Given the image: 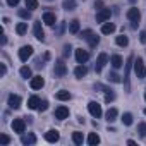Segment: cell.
<instances>
[{
	"mask_svg": "<svg viewBox=\"0 0 146 146\" xmlns=\"http://www.w3.org/2000/svg\"><path fill=\"white\" fill-rule=\"evenodd\" d=\"M134 72H136V76H137L139 79L146 78V65H144V62H143L141 57L134 58Z\"/></svg>",
	"mask_w": 146,
	"mask_h": 146,
	"instance_id": "6da1fadb",
	"label": "cell"
},
{
	"mask_svg": "<svg viewBox=\"0 0 146 146\" xmlns=\"http://www.w3.org/2000/svg\"><path fill=\"white\" fill-rule=\"evenodd\" d=\"M132 62H134V57L131 55V57L127 58V62L124 64V65H125V72H124V86H125V91H127V93H129V90H131V86H129V72H131Z\"/></svg>",
	"mask_w": 146,
	"mask_h": 146,
	"instance_id": "7a4b0ae2",
	"label": "cell"
},
{
	"mask_svg": "<svg viewBox=\"0 0 146 146\" xmlns=\"http://www.w3.org/2000/svg\"><path fill=\"white\" fill-rule=\"evenodd\" d=\"M53 74H55V78H64V76L67 74V65L64 64V60H57V62H55Z\"/></svg>",
	"mask_w": 146,
	"mask_h": 146,
	"instance_id": "3957f363",
	"label": "cell"
},
{
	"mask_svg": "<svg viewBox=\"0 0 146 146\" xmlns=\"http://www.w3.org/2000/svg\"><path fill=\"white\" fill-rule=\"evenodd\" d=\"M31 55H33V46H31V45H24V46L19 48V58H21L23 62H26Z\"/></svg>",
	"mask_w": 146,
	"mask_h": 146,
	"instance_id": "277c9868",
	"label": "cell"
},
{
	"mask_svg": "<svg viewBox=\"0 0 146 146\" xmlns=\"http://www.w3.org/2000/svg\"><path fill=\"white\" fill-rule=\"evenodd\" d=\"M88 110H90V113L93 115V117H102V105L98 103V102H90L88 103Z\"/></svg>",
	"mask_w": 146,
	"mask_h": 146,
	"instance_id": "5b68a950",
	"label": "cell"
},
{
	"mask_svg": "<svg viewBox=\"0 0 146 146\" xmlns=\"http://www.w3.org/2000/svg\"><path fill=\"white\" fill-rule=\"evenodd\" d=\"M108 60H110V58H108L107 53H100L98 58H96V64H95V70H96V72H102V69L105 67V64H107Z\"/></svg>",
	"mask_w": 146,
	"mask_h": 146,
	"instance_id": "8992f818",
	"label": "cell"
},
{
	"mask_svg": "<svg viewBox=\"0 0 146 146\" xmlns=\"http://www.w3.org/2000/svg\"><path fill=\"white\" fill-rule=\"evenodd\" d=\"M12 131L23 134V132L26 131V120H24V119H14V122H12Z\"/></svg>",
	"mask_w": 146,
	"mask_h": 146,
	"instance_id": "52a82bcc",
	"label": "cell"
},
{
	"mask_svg": "<svg viewBox=\"0 0 146 146\" xmlns=\"http://www.w3.org/2000/svg\"><path fill=\"white\" fill-rule=\"evenodd\" d=\"M7 105H9L12 110H17V108L21 107V96H19V95H9Z\"/></svg>",
	"mask_w": 146,
	"mask_h": 146,
	"instance_id": "ba28073f",
	"label": "cell"
},
{
	"mask_svg": "<svg viewBox=\"0 0 146 146\" xmlns=\"http://www.w3.org/2000/svg\"><path fill=\"white\" fill-rule=\"evenodd\" d=\"M127 19L132 21V23H139V19H141L139 9H137V7H131V9L127 11Z\"/></svg>",
	"mask_w": 146,
	"mask_h": 146,
	"instance_id": "9c48e42d",
	"label": "cell"
},
{
	"mask_svg": "<svg viewBox=\"0 0 146 146\" xmlns=\"http://www.w3.org/2000/svg\"><path fill=\"white\" fill-rule=\"evenodd\" d=\"M110 9H100L96 12V23H107L110 19Z\"/></svg>",
	"mask_w": 146,
	"mask_h": 146,
	"instance_id": "30bf717a",
	"label": "cell"
},
{
	"mask_svg": "<svg viewBox=\"0 0 146 146\" xmlns=\"http://www.w3.org/2000/svg\"><path fill=\"white\" fill-rule=\"evenodd\" d=\"M33 31H35V38H36V40H40V41L45 40V31H43V28H41V21H36V23H35Z\"/></svg>",
	"mask_w": 146,
	"mask_h": 146,
	"instance_id": "8fae6325",
	"label": "cell"
},
{
	"mask_svg": "<svg viewBox=\"0 0 146 146\" xmlns=\"http://www.w3.org/2000/svg\"><path fill=\"white\" fill-rule=\"evenodd\" d=\"M88 58H90V53H88L86 50H83V48H76V60H78V64H84Z\"/></svg>",
	"mask_w": 146,
	"mask_h": 146,
	"instance_id": "7c38bea8",
	"label": "cell"
},
{
	"mask_svg": "<svg viewBox=\"0 0 146 146\" xmlns=\"http://www.w3.org/2000/svg\"><path fill=\"white\" fill-rule=\"evenodd\" d=\"M86 74H88V67H86L84 64H79V65L74 69V76H76L78 79H83Z\"/></svg>",
	"mask_w": 146,
	"mask_h": 146,
	"instance_id": "4fadbf2b",
	"label": "cell"
},
{
	"mask_svg": "<svg viewBox=\"0 0 146 146\" xmlns=\"http://www.w3.org/2000/svg\"><path fill=\"white\" fill-rule=\"evenodd\" d=\"M43 86H45V79H43L41 76L31 78V88H33V90H41Z\"/></svg>",
	"mask_w": 146,
	"mask_h": 146,
	"instance_id": "5bb4252c",
	"label": "cell"
},
{
	"mask_svg": "<svg viewBox=\"0 0 146 146\" xmlns=\"http://www.w3.org/2000/svg\"><path fill=\"white\" fill-rule=\"evenodd\" d=\"M55 117H57L58 120L67 119V117H69V108H67V107H57V108H55Z\"/></svg>",
	"mask_w": 146,
	"mask_h": 146,
	"instance_id": "9a60e30c",
	"label": "cell"
},
{
	"mask_svg": "<svg viewBox=\"0 0 146 146\" xmlns=\"http://www.w3.org/2000/svg\"><path fill=\"white\" fill-rule=\"evenodd\" d=\"M45 139H46L48 143H57V141L60 139V134H58V131H55V129H52V131H48V132H45Z\"/></svg>",
	"mask_w": 146,
	"mask_h": 146,
	"instance_id": "2e32d148",
	"label": "cell"
},
{
	"mask_svg": "<svg viewBox=\"0 0 146 146\" xmlns=\"http://www.w3.org/2000/svg\"><path fill=\"white\" fill-rule=\"evenodd\" d=\"M110 64H112V67H113V69H120V67L124 65V58H122L120 55H117V53H115V55H112V57H110Z\"/></svg>",
	"mask_w": 146,
	"mask_h": 146,
	"instance_id": "e0dca14e",
	"label": "cell"
},
{
	"mask_svg": "<svg viewBox=\"0 0 146 146\" xmlns=\"http://www.w3.org/2000/svg\"><path fill=\"white\" fill-rule=\"evenodd\" d=\"M43 23H45L46 26H53V24L57 23L55 14H53V12H45V14H43Z\"/></svg>",
	"mask_w": 146,
	"mask_h": 146,
	"instance_id": "ac0fdd59",
	"label": "cell"
},
{
	"mask_svg": "<svg viewBox=\"0 0 146 146\" xmlns=\"http://www.w3.org/2000/svg\"><path fill=\"white\" fill-rule=\"evenodd\" d=\"M70 93L67 91V90H60V91H57V95H55V98L57 100H60V102H67V100H70Z\"/></svg>",
	"mask_w": 146,
	"mask_h": 146,
	"instance_id": "d6986e66",
	"label": "cell"
},
{
	"mask_svg": "<svg viewBox=\"0 0 146 146\" xmlns=\"http://www.w3.org/2000/svg\"><path fill=\"white\" fill-rule=\"evenodd\" d=\"M115 31V24L113 23H103V26H102V33L103 35H112Z\"/></svg>",
	"mask_w": 146,
	"mask_h": 146,
	"instance_id": "ffe728a7",
	"label": "cell"
},
{
	"mask_svg": "<svg viewBox=\"0 0 146 146\" xmlns=\"http://www.w3.org/2000/svg\"><path fill=\"white\" fill-rule=\"evenodd\" d=\"M40 103H41V100H40L38 96H31V98L28 100V107H29L31 110H38Z\"/></svg>",
	"mask_w": 146,
	"mask_h": 146,
	"instance_id": "44dd1931",
	"label": "cell"
},
{
	"mask_svg": "<svg viewBox=\"0 0 146 146\" xmlns=\"http://www.w3.org/2000/svg\"><path fill=\"white\" fill-rule=\"evenodd\" d=\"M72 141H74V144H78V146H81L83 143H84V136H83V132H72Z\"/></svg>",
	"mask_w": 146,
	"mask_h": 146,
	"instance_id": "7402d4cb",
	"label": "cell"
},
{
	"mask_svg": "<svg viewBox=\"0 0 146 146\" xmlns=\"http://www.w3.org/2000/svg\"><path fill=\"white\" fill-rule=\"evenodd\" d=\"M21 143H23V144H35V143H36V136H35V134L23 136V137H21Z\"/></svg>",
	"mask_w": 146,
	"mask_h": 146,
	"instance_id": "603a6c76",
	"label": "cell"
},
{
	"mask_svg": "<svg viewBox=\"0 0 146 146\" xmlns=\"http://www.w3.org/2000/svg\"><path fill=\"white\" fill-rule=\"evenodd\" d=\"M98 143H100V136H98L96 132H91V134L88 136V144H90V146H96Z\"/></svg>",
	"mask_w": 146,
	"mask_h": 146,
	"instance_id": "cb8c5ba5",
	"label": "cell"
},
{
	"mask_svg": "<svg viewBox=\"0 0 146 146\" xmlns=\"http://www.w3.org/2000/svg\"><path fill=\"white\" fill-rule=\"evenodd\" d=\"M76 0H64V4H62V7L65 9V11H74L76 9Z\"/></svg>",
	"mask_w": 146,
	"mask_h": 146,
	"instance_id": "d4e9b609",
	"label": "cell"
},
{
	"mask_svg": "<svg viewBox=\"0 0 146 146\" xmlns=\"http://www.w3.org/2000/svg\"><path fill=\"white\" fill-rule=\"evenodd\" d=\"M16 33L21 35V36L26 35V33H28V23H19V24L16 26Z\"/></svg>",
	"mask_w": 146,
	"mask_h": 146,
	"instance_id": "484cf974",
	"label": "cell"
},
{
	"mask_svg": "<svg viewBox=\"0 0 146 146\" xmlns=\"http://www.w3.org/2000/svg\"><path fill=\"white\" fill-rule=\"evenodd\" d=\"M115 43H117L119 46H127V45H129V38H127L125 35H120V36L115 38Z\"/></svg>",
	"mask_w": 146,
	"mask_h": 146,
	"instance_id": "4316f807",
	"label": "cell"
},
{
	"mask_svg": "<svg viewBox=\"0 0 146 146\" xmlns=\"http://www.w3.org/2000/svg\"><path fill=\"white\" fill-rule=\"evenodd\" d=\"M69 31H70L72 35H78V33H79V21H78V19H74V21H70Z\"/></svg>",
	"mask_w": 146,
	"mask_h": 146,
	"instance_id": "83f0119b",
	"label": "cell"
},
{
	"mask_svg": "<svg viewBox=\"0 0 146 146\" xmlns=\"http://www.w3.org/2000/svg\"><path fill=\"white\" fill-rule=\"evenodd\" d=\"M117 113H119V112H117V108H108V112H107V115H105V117H107V120H108V122H113V120L117 119Z\"/></svg>",
	"mask_w": 146,
	"mask_h": 146,
	"instance_id": "f1b7e54d",
	"label": "cell"
},
{
	"mask_svg": "<svg viewBox=\"0 0 146 146\" xmlns=\"http://www.w3.org/2000/svg\"><path fill=\"white\" fill-rule=\"evenodd\" d=\"M17 14H19V17H23V19H31V11H29L28 7H26V9H19Z\"/></svg>",
	"mask_w": 146,
	"mask_h": 146,
	"instance_id": "f546056e",
	"label": "cell"
},
{
	"mask_svg": "<svg viewBox=\"0 0 146 146\" xmlns=\"http://www.w3.org/2000/svg\"><path fill=\"white\" fill-rule=\"evenodd\" d=\"M120 120H122V124H124V125H131V124H132V113L125 112V113L122 115V119H120Z\"/></svg>",
	"mask_w": 146,
	"mask_h": 146,
	"instance_id": "4dcf8cb0",
	"label": "cell"
},
{
	"mask_svg": "<svg viewBox=\"0 0 146 146\" xmlns=\"http://www.w3.org/2000/svg\"><path fill=\"white\" fill-rule=\"evenodd\" d=\"M88 43H90V46H91V48H95V46L100 43V36H96V35H91V36L88 38Z\"/></svg>",
	"mask_w": 146,
	"mask_h": 146,
	"instance_id": "1f68e13d",
	"label": "cell"
},
{
	"mask_svg": "<svg viewBox=\"0 0 146 146\" xmlns=\"http://www.w3.org/2000/svg\"><path fill=\"white\" fill-rule=\"evenodd\" d=\"M137 132H139V136H141V137H146V122L137 124Z\"/></svg>",
	"mask_w": 146,
	"mask_h": 146,
	"instance_id": "d6a6232c",
	"label": "cell"
},
{
	"mask_svg": "<svg viewBox=\"0 0 146 146\" xmlns=\"http://www.w3.org/2000/svg\"><path fill=\"white\" fill-rule=\"evenodd\" d=\"M26 7H28L29 11L38 9V0H26Z\"/></svg>",
	"mask_w": 146,
	"mask_h": 146,
	"instance_id": "836d02e7",
	"label": "cell"
},
{
	"mask_svg": "<svg viewBox=\"0 0 146 146\" xmlns=\"http://www.w3.org/2000/svg\"><path fill=\"white\" fill-rule=\"evenodd\" d=\"M21 76L24 78V79H28V78H31V69L29 67H21Z\"/></svg>",
	"mask_w": 146,
	"mask_h": 146,
	"instance_id": "e575fe53",
	"label": "cell"
},
{
	"mask_svg": "<svg viewBox=\"0 0 146 146\" xmlns=\"http://www.w3.org/2000/svg\"><path fill=\"white\" fill-rule=\"evenodd\" d=\"M108 81H112V83H120V76L115 74V72H110V74H108Z\"/></svg>",
	"mask_w": 146,
	"mask_h": 146,
	"instance_id": "d590c367",
	"label": "cell"
},
{
	"mask_svg": "<svg viewBox=\"0 0 146 146\" xmlns=\"http://www.w3.org/2000/svg\"><path fill=\"white\" fill-rule=\"evenodd\" d=\"M11 143V137L7 136V134H0V144H4V146H7Z\"/></svg>",
	"mask_w": 146,
	"mask_h": 146,
	"instance_id": "8d00e7d4",
	"label": "cell"
},
{
	"mask_svg": "<svg viewBox=\"0 0 146 146\" xmlns=\"http://www.w3.org/2000/svg\"><path fill=\"white\" fill-rule=\"evenodd\" d=\"M91 35H93V31H91V29H84V31H81V33H79V38H84V40H88Z\"/></svg>",
	"mask_w": 146,
	"mask_h": 146,
	"instance_id": "74e56055",
	"label": "cell"
},
{
	"mask_svg": "<svg viewBox=\"0 0 146 146\" xmlns=\"http://www.w3.org/2000/svg\"><path fill=\"white\" fill-rule=\"evenodd\" d=\"M113 100H115V95L108 91V93L105 95V102H107V103H110V102H113Z\"/></svg>",
	"mask_w": 146,
	"mask_h": 146,
	"instance_id": "f35d334b",
	"label": "cell"
},
{
	"mask_svg": "<svg viewBox=\"0 0 146 146\" xmlns=\"http://www.w3.org/2000/svg\"><path fill=\"white\" fill-rule=\"evenodd\" d=\"M46 108H48V102H46V100H43V102L40 103V107H38V110H40V112H45Z\"/></svg>",
	"mask_w": 146,
	"mask_h": 146,
	"instance_id": "ab89813d",
	"label": "cell"
},
{
	"mask_svg": "<svg viewBox=\"0 0 146 146\" xmlns=\"http://www.w3.org/2000/svg\"><path fill=\"white\" fill-rule=\"evenodd\" d=\"M70 50H72L70 45H65V46H64V57H69V55H70Z\"/></svg>",
	"mask_w": 146,
	"mask_h": 146,
	"instance_id": "60d3db41",
	"label": "cell"
},
{
	"mask_svg": "<svg viewBox=\"0 0 146 146\" xmlns=\"http://www.w3.org/2000/svg\"><path fill=\"white\" fill-rule=\"evenodd\" d=\"M19 2H21V0H7V4H9L11 7H16V5H19Z\"/></svg>",
	"mask_w": 146,
	"mask_h": 146,
	"instance_id": "b9f144b4",
	"label": "cell"
},
{
	"mask_svg": "<svg viewBox=\"0 0 146 146\" xmlns=\"http://www.w3.org/2000/svg\"><path fill=\"white\" fill-rule=\"evenodd\" d=\"M139 40H141V43H146V31L139 33Z\"/></svg>",
	"mask_w": 146,
	"mask_h": 146,
	"instance_id": "7bdbcfd3",
	"label": "cell"
},
{
	"mask_svg": "<svg viewBox=\"0 0 146 146\" xmlns=\"http://www.w3.org/2000/svg\"><path fill=\"white\" fill-rule=\"evenodd\" d=\"M5 72H7V67H5V64H0V74H2V76H5Z\"/></svg>",
	"mask_w": 146,
	"mask_h": 146,
	"instance_id": "ee69618b",
	"label": "cell"
},
{
	"mask_svg": "<svg viewBox=\"0 0 146 146\" xmlns=\"http://www.w3.org/2000/svg\"><path fill=\"white\" fill-rule=\"evenodd\" d=\"M95 7H98V11L103 9V2H102V0H96V2H95Z\"/></svg>",
	"mask_w": 146,
	"mask_h": 146,
	"instance_id": "f6af8a7d",
	"label": "cell"
},
{
	"mask_svg": "<svg viewBox=\"0 0 146 146\" xmlns=\"http://www.w3.org/2000/svg\"><path fill=\"white\" fill-rule=\"evenodd\" d=\"M7 43V38H5V35H2V45H5Z\"/></svg>",
	"mask_w": 146,
	"mask_h": 146,
	"instance_id": "bcb514c9",
	"label": "cell"
},
{
	"mask_svg": "<svg viewBox=\"0 0 146 146\" xmlns=\"http://www.w3.org/2000/svg\"><path fill=\"white\" fill-rule=\"evenodd\" d=\"M129 2H136V0H129Z\"/></svg>",
	"mask_w": 146,
	"mask_h": 146,
	"instance_id": "7dc6e473",
	"label": "cell"
},
{
	"mask_svg": "<svg viewBox=\"0 0 146 146\" xmlns=\"http://www.w3.org/2000/svg\"><path fill=\"white\" fill-rule=\"evenodd\" d=\"M144 115H146V108H144Z\"/></svg>",
	"mask_w": 146,
	"mask_h": 146,
	"instance_id": "c3c4849f",
	"label": "cell"
},
{
	"mask_svg": "<svg viewBox=\"0 0 146 146\" xmlns=\"http://www.w3.org/2000/svg\"><path fill=\"white\" fill-rule=\"evenodd\" d=\"M144 100H146V93H144Z\"/></svg>",
	"mask_w": 146,
	"mask_h": 146,
	"instance_id": "681fc988",
	"label": "cell"
}]
</instances>
